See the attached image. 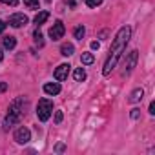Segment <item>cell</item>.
I'll list each match as a JSON object with an SVG mask.
<instances>
[{
    "mask_svg": "<svg viewBox=\"0 0 155 155\" xmlns=\"http://www.w3.org/2000/svg\"><path fill=\"white\" fill-rule=\"evenodd\" d=\"M24 4L29 9H38V0H24Z\"/></svg>",
    "mask_w": 155,
    "mask_h": 155,
    "instance_id": "cell-17",
    "label": "cell"
},
{
    "mask_svg": "<svg viewBox=\"0 0 155 155\" xmlns=\"http://www.w3.org/2000/svg\"><path fill=\"white\" fill-rule=\"evenodd\" d=\"M44 91L48 95H58L60 93V84L58 82H48V84H44Z\"/></svg>",
    "mask_w": 155,
    "mask_h": 155,
    "instance_id": "cell-9",
    "label": "cell"
},
{
    "mask_svg": "<svg viewBox=\"0 0 155 155\" xmlns=\"http://www.w3.org/2000/svg\"><path fill=\"white\" fill-rule=\"evenodd\" d=\"M2 57H4V53H2V49H0V60H2Z\"/></svg>",
    "mask_w": 155,
    "mask_h": 155,
    "instance_id": "cell-28",
    "label": "cell"
},
{
    "mask_svg": "<svg viewBox=\"0 0 155 155\" xmlns=\"http://www.w3.org/2000/svg\"><path fill=\"white\" fill-rule=\"evenodd\" d=\"M73 51H75L73 44H64V46L60 48V53H62L64 57H71V55H73Z\"/></svg>",
    "mask_w": 155,
    "mask_h": 155,
    "instance_id": "cell-15",
    "label": "cell"
},
{
    "mask_svg": "<svg viewBox=\"0 0 155 155\" xmlns=\"http://www.w3.org/2000/svg\"><path fill=\"white\" fill-rule=\"evenodd\" d=\"M48 18H49V13H48V11H40V13H37V15H35L33 22H35L37 26H42V24H44Z\"/></svg>",
    "mask_w": 155,
    "mask_h": 155,
    "instance_id": "cell-10",
    "label": "cell"
},
{
    "mask_svg": "<svg viewBox=\"0 0 155 155\" xmlns=\"http://www.w3.org/2000/svg\"><path fill=\"white\" fill-rule=\"evenodd\" d=\"M48 2H49V0H48Z\"/></svg>",
    "mask_w": 155,
    "mask_h": 155,
    "instance_id": "cell-29",
    "label": "cell"
},
{
    "mask_svg": "<svg viewBox=\"0 0 155 155\" xmlns=\"http://www.w3.org/2000/svg\"><path fill=\"white\" fill-rule=\"evenodd\" d=\"M26 24H28V17L24 13H15L9 17V26H13V28H22Z\"/></svg>",
    "mask_w": 155,
    "mask_h": 155,
    "instance_id": "cell-7",
    "label": "cell"
},
{
    "mask_svg": "<svg viewBox=\"0 0 155 155\" xmlns=\"http://www.w3.org/2000/svg\"><path fill=\"white\" fill-rule=\"evenodd\" d=\"M137 58H139V53H137L135 49L128 53V57H126V60H124V69H122V75H124V77L133 71V68H135V64H137Z\"/></svg>",
    "mask_w": 155,
    "mask_h": 155,
    "instance_id": "cell-4",
    "label": "cell"
},
{
    "mask_svg": "<svg viewBox=\"0 0 155 155\" xmlns=\"http://www.w3.org/2000/svg\"><path fill=\"white\" fill-rule=\"evenodd\" d=\"M15 140H17L18 144H26V142H29V140H31V131H29L26 126H20V128L15 131Z\"/></svg>",
    "mask_w": 155,
    "mask_h": 155,
    "instance_id": "cell-5",
    "label": "cell"
},
{
    "mask_svg": "<svg viewBox=\"0 0 155 155\" xmlns=\"http://www.w3.org/2000/svg\"><path fill=\"white\" fill-rule=\"evenodd\" d=\"M150 113H151V115L155 113V102H151V104H150Z\"/></svg>",
    "mask_w": 155,
    "mask_h": 155,
    "instance_id": "cell-24",
    "label": "cell"
},
{
    "mask_svg": "<svg viewBox=\"0 0 155 155\" xmlns=\"http://www.w3.org/2000/svg\"><path fill=\"white\" fill-rule=\"evenodd\" d=\"M64 31H66L64 24H62L60 20H57V22L51 26V29H49V37H51L53 40H58V38H62V37H64Z\"/></svg>",
    "mask_w": 155,
    "mask_h": 155,
    "instance_id": "cell-6",
    "label": "cell"
},
{
    "mask_svg": "<svg viewBox=\"0 0 155 155\" xmlns=\"http://www.w3.org/2000/svg\"><path fill=\"white\" fill-rule=\"evenodd\" d=\"M4 29H6V24H4L2 20H0V33H4Z\"/></svg>",
    "mask_w": 155,
    "mask_h": 155,
    "instance_id": "cell-25",
    "label": "cell"
},
{
    "mask_svg": "<svg viewBox=\"0 0 155 155\" xmlns=\"http://www.w3.org/2000/svg\"><path fill=\"white\" fill-rule=\"evenodd\" d=\"M142 97H144V90H140V88H137V90H133L131 91V95H130V102H139V101H142Z\"/></svg>",
    "mask_w": 155,
    "mask_h": 155,
    "instance_id": "cell-11",
    "label": "cell"
},
{
    "mask_svg": "<svg viewBox=\"0 0 155 155\" xmlns=\"http://www.w3.org/2000/svg\"><path fill=\"white\" fill-rule=\"evenodd\" d=\"M55 122H57V124L62 122V111H57V113H55Z\"/></svg>",
    "mask_w": 155,
    "mask_h": 155,
    "instance_id": "cell-22",
    "label": "cell"
},
{
    "mask_svg": "<svg viewBox=\"0 0 155 155\" xmlns=\"http://www.w3.org/2000/svg\"><path fill=\"white\" fill-rule=\"evenodd\" d=\"M69 64H60L57 69H55V79L57 81H66L68 79V75H69Z\"/></svg>",
    "mask_w": 155,
    "mask_h": 155,
    "instance_id": "cell-8",
    "label": "cell"
},
{
    "mask_svg": "<svg viewBox=\"0 0 155 155\" xmlns=\"http://www.w3.org/2000/svg\"><path fill=\"white\" fill-rule=\"evenodd\" d=\"M84 35H86V29H84V26H77V28L73 29V37H75V38L82 40V38H84Z\"/></svg>",
    "mask_w": 155,
    "mask_h": 155,
    "instance_id": "cell-14",
    "label": "cell"
},
{
    "mask_svg": "<svg viewBox=\"0 0 155 155\" xmlns=\"http://www.w3.org/2000/svg\"><path fill=\"white\" fill-rule=\"evenodd\" d=\"M33 37H35V42H37L38 46H42V44H44V40H42V33H40L38 29H37V31L33 33Z\"/></svg>",
    "mask_w": 155,
    "mask_h": 155,
    "instance_id": "cell-18",
    "label": "cell"
},
{
    "mask_svg": "<svg viewBox=\"0 0 155 155\" xmlns=\"http://www.w3.org/2000/svg\"><path fill=\"white\" fill-rule=\"evenodd\" d=\"M51 113H53V102L49 99H40L38 104H37V117L42 122H46L51 117Z\"/></svg>",
    "mask_w": 155,
    "mask_h": 155,
    "instance_id": "cell-3",
    "label": "cell"
},
{
    "mask_svg": "<svg viewBox=\"0 0 155 155\" xmlns=\"http://www.w3.org/2000/svg\"><path fill=\"white\" fill-rule=\"evenodd\" d=\"M2 4H6V6H17L18 4V0H0Z\"/></svg>",
    "mask_w": 155,
    "mask_h": 155,
    "instance_id": "cell-20",
    "label": "cell"
},
{
    "mask_svg": "<svg viewBox=\"0 0 155 155\" xmlns=\"http://www.w3.org/2000/svg\"><path fill=\"white\" fill-rule=\"evenodd\" d=\"M57 151H64V144H58L57 146Z\"/></svg>",
    "mask_w": 155,
    "mask_h": 155,
    "instance_id": "cell-27",
    "label": "cell"
},
{
    "mask_svg": "<svg viewBox=\"0 0 155 155\" xmlns=\"http://www.w3.org/2000/svg\"><path fill=\"white\" fill-rule=\"evenodd\" d=\"M26 106H28V99H24V97L15 99V101L9 104V113H8V117H6V120H4V126H6V128H11L15 122H18L20 117L26 113V111H24Z\"/></svg>",
    "mask_w": 155,
    "mask_h": 155,
    "instance_id": "cell-2",
    "label": "cell"
},
{
    "mask_svg": "<svg viewBox=\"0 0 155 155\" xmlns=\"http://www.w3.org/2000/svg\"><path fill=\"white\" fill-rule=\"evenodd\" d=\"M2 44H4L6 49H13V48L17 46V38H15V37H4V38H2Z\"/></svg>",
    "mask_w": 155,
    "mask_h": 155,
    "instance_id": "cell-12",
    "label": "cell"
},
{
    "mask_svg": "<svg viewBox=\"0 0 155 155\" xmlns=\"http://www.w3.org/2000/svg\"><path fill=\"white\" fill-rule=\"evenodd\" d=\"M6 90H8V84H6V82H0V93L6 91Z\"/></svg>",
    "mask_w": 155,
    "mask_h": 155,
    "instance_id": "cell-23",
    "label": "cell"
},
{
    "mask_svg": "<svg viewBox=\"0 0 155 155\" xmlns=\"http://www.w3.org/2000/svg\"><path fill=\"white\" fill-rule=\"evenodd\" d=\"M139 115H140V110H131V113H130L131 119H139Z\"/></svg>",
    "mask_w": 155,
    "mask_h": 155,
    "instance_id": "cell-21",
    "label": "cell"
},
{
    "mask_svg": "<svg viewBox=\"0 0 155 155\" xmlns=\"http://www.w3.org/2000/svg\"><path fill=\"white\" fill-rule=\"evenodd\" d=\"M81 60H82V64L90 66V64H93V60H95V58H93V55H91V53H82V58H81Z\"/></svg>",
    "mask_w": 155,
    "mask_h": 155,
    "instance_id": "cell-16",
    "label": "cell"
},
{
    "mask_svg": "<svg viewBox=\"0 0 155 155\" xmlns=\"http://www.w3.org/2000/svg\"><path fill=\"white\" fill-rule=\"evenodd\" d=\"M91 48H93V49H99V42H97V40H95V42H91Z\"/></svg>",
    "mask_w": 155,
    "mask_h": 155,
    "instance_id": "cell-26",
    "label": "cell"
},
{
    "mask_svg": "<svg viewBox=\"0 0 155 155\" xmlns=\"http://www.w3.org/2000/svg\"><path fill=\"white\" fill-rule=\"evenodd\" d=\"M130 37H131V29H130L128 26H124V28H120V29L117 31V35H115V38H113V42H111V48H110V55H108V58H106V62H104V69H102L104 75H110V73L113 71V68L117 66L120 55H122L124 49H126V44L130 42Z\"/></svg>",
    "mask_w": 155,
    "mask_h": 155,
    "instance_id": "cell-1",
    "label": "cell"
},
{
    "mask_svg": "<svg viewBox=\"0 0 155 155\" xmlns=\"http://www.w3.org/2000/svg\"><path fill=\"white\" fill-rule=\"evenodd\" d=\"M86 4H88L90 8H99V6L102 4V0H86Z\"/></svg>",
    "mask_w": 155,
    "mask_h": 155,
    "instance_id": "cell-19",
    "label": "cell"
},
{
    "mask_svg": "<svg viewBox=\"0 0 155 155\" xmlns=\"http://www.w3.org/2000/svg\"><path fill=\"white\" fill-rule=\"evenodd\" d=\"M73 77H75V81H77V82H82V81L86 79V71H84L82 68H77L75 73H73Z\"/></svg>",
    "mask_w": 155,
    "mask_h": 155,
    "instance_id": "cell-13",
    "label": "cell"
}]
</instances>
